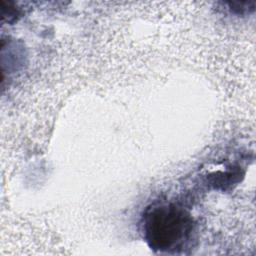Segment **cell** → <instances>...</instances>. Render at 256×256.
<instances>
[{
	"label": "cell",
	"mask_w": 256,
	"mask_h": 256,
	"mask_svg": "<svg viewBox=\"0 0 256 256\" xmlns=\"http://www.w3.org/2000/svg\"><path fill=\"white\" fill-rule=\"evenodd\" d=\"M145 242L158 253L180 254L189 246L194 233L192 216L173 203H156L145 209L141 219Z\"/></svg>",
	"instance_id": "6da1fadb"
}]
</instances>
